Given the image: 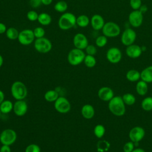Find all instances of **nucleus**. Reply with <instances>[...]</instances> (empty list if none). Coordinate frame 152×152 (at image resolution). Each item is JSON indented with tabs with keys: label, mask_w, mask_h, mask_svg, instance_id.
I'll list each match as a JSON object with an SVG mask.
<instances>
[{
	"label": "nucleus",
	"mask_w": 152,
	"mask_h": 152,
	"mask_svg": "<svg viewBox=\"0 0 152 152\" xmlns=\"http://www.w3.org/2000/svg\"><path fill=\"white\" fill-rule=\"evenodd\" d=\"M104 24V20L100 14H94L90 18L91 26L94 30L98 31L102 30Z\"/></svg>",
	"instance_id": "obj_18"
},
{
	"label": "nucleus",
	"mask_w": 152,
	"mask_h": 152,
	"mask_svg": "<svg viewBox=\"0 0 152 152\" xmlns=\"http://www.w3.org/2000/svg\"><path fill=\"white\" fill-rule=\"evenodd\" d=\"M108 102V109L113 115L122 116L125 113V104L122 99V96H114Z\"/></svg>",
	"instance_id": "obj_1"
},
{
	"label": "nucleus",
	"mask_w": 152,
	"mask_h": 152,
	"mask_svg": "<svg viewBox=\"0 0 152 152\" xmlns=\"http://www.w3.org/2000/svg\"><path fill=\"white\" fill-rule=\"evenodd\" d=\"M34 48L39 53H47L52 50V44L49 39L43 37L35 39Z\"/></svg>",
	"instance_id": "obj_5"
},
{
	"label": "nucleus",
	"mask_w": 152,
	"mask_h": 152,
	"mask_svg": "<svg viewBox=\"0 0 152 152\" xmlns=\"http://www.w3.org/2000/svg\"><path fill=\"white\" fill-rule=\"evenodd\" d=\"M83 62L85 65L88 68H93L96 64V59L93 55H86Z\"/></svg>",
	"instance_id": "obj_33"
},
{
	"label": "nucleus",
	"mask_w": 152,
	"mask_h": 152,
	"mask_svg": "<svg viewBox=\"0 0 152 152\" xmlns=\"http://www.w3.org/2000/svg\"><path fill=\"white\" fill-rule=\"evenodd\" d=\"M141 108L146 111L150 112L152 110V96H148L145 97L141 103Z\"/></svg>",
	"instance_id": "obj_29"
},
{
	"label": "nucleus",
	"mask_w": 152,
	"mask_h": 152,
	"mask_svg": "<svg viewBox=\"0 0 152 152\" xmlns=\"http://www.w3.org/2000/svg\"><path fill=\"white\" fill-rule=\"evenodd\" d=\"M125 53L129 58L135 59L141 55L142 53V50L141 47L139 45L132 44L131 45L126 46Z\"/></svg>",
	"instance_id": "obj_17"
},
{
	"label": "nucleus",
	"mask_w": 152,
	"mask_h": 152,
	"mask_svg": "<svg viewBox=\"0 0 152 152\" xmlns=\"http://www.w3.org/2000/svg\"><path fill=\"white\" fill-rule=\"evenodd\" d=\"M129 4L133 10H138L142 5L141 0H130Z\"/></svg>",
	"instance_id": "obj_39"
},
{
	"label": "nucleus",
	"mask_w": 152,
	"mask_h": 152,
	"mask_svg": "<svg viewBox=\"0 0 152 152\" xmlns=\"http://www.w3.org/2000/svg\"><path fill=\"white\" fill-rule=\"evenodd\" d=\"M4 97H5V96H4V92L0 90V104L4 100Z\"/></svg>",
	"instance_id": "obj_46"
},
{
	"label": "nucleus",
	"mask_w": 152,
	"mask_h": 152,
	"mask_svg": "<svg viewBox=\"0 0 152 152\" xmlns=\"http://www.w3.org/2000/svg\"><path fill=\"white\" fill-rule=\"evenodd\" d=\"M139 10L142 13L144 14V12H145L147 11V7L146 5H142L140 7V8L139 9Z\"/></svg>",
	"instance_id": "obj_45"
},
{
	"label": "nucleus",
	"mask_w": 152,
	"mask_h": 152,
	"mask_svg": "<svg viewBox=\"0 0 152 152\" xmlns=\"http://www.w3.org/2000/svg\"><path fill=\"white\" fill-rule=\"evenodd\" d=\"M55 110L60 113H66L71 110V104L69 100L62 96L59 97L54 103Z\"/></svg>",
	"instance_id": "obj_10"
},
{
	"label": "nucleus",
	"mask_w": 152,
	"mask_h": 152,
	"mask_svg": "<svg viewBox=\"0 0 152 152\" xmlns=\"http://www.w3.org/2000/svg\"><path fill=\"white\" fill-rule=\"evenodd\" d=\"M128 21L130 25L135 28L140 27L143 22V14L138 10H133L128 16Z\"/></svg>",
	"instance_id": "obj_13"
},
{
	"label": "nucleus",
	"mask_w": 152,
	"mask_h": 152,
	"mask_svg": "<svg viewBox=\"0 0 152 152\" xmlns=\"http://www.w3.org/2000/svg\"><path fill=\"white\" fill-rule=\"evenodd\" d=\"M105 128L102 124H97L94 128V134L97 138H102L105 134Z\"/></svg>",
	"instance_id": "obj_32"
},
{
	"label": "nucleus",
	"mask_w": 152,
	"mask_h": 152,
	"mask_svg": "<svg viewBox=\"0 0 152 152\" xmlns=\"http://www.w3.org/2000/svg\"><path fill=\"white\" fill-rule=\"evenodd\" d=\"M81 113L84 118L86 119H90L94 117L95 110L92 105L90 104H86L81 107Z\"/></svg>",
	"instance_id": "obj_19"
},
{
	"label": "nucleus",
	"mask_w": 152,
	"mask_h": 152,
	"mask_svg": "<svg viewBox=\"0 0 152 152\" xmlns=\"http://www.w3.org/2000/svg\"><path fill=\"white\" fill-rule=\"evenodd\" d=\"M7 37L11 40H15L18 39L19 31L18 30L13 27H10L7 28V30L5 32Z\"/></svg>",
	"instance_id": "obj_26"
},
{
	"label": "nucleus",
	"mask_w": 152,
	"mask_h": 152,
	"mask_svg": "<svg viewBox=\"0 0 152 152\" xmlns=\"http://www.w3.org/2000/svg\"><path fill=\"white\" fill-rule=\"evenodd\" d=\"M97 96L100 100L104 102L110 101L115 96L113 90L107 86L100 88L97 92Z\"/></svg>",
	"instance_id": "obj_15"
},
{
	"label": "nucleus",
	"mask_w": 152,
	"mask_h": 152,
	"mask_svg": "<svg viewBox=\"0 0 152 152\" xmlns=\"http://www.w3.org/2000/svg\"><path fill=\"white\" fill-rule=\"evenodd\" d=\"M26 17L28 20H29L30 21L33 22V21H37L39 14L34 10H30L27 12Z\"/></svg>",
	"instance_id": "obj_36"
},
{
	"label": "nucleus",
	"mask_w": 152,
	"mask_h": 152,
	"mask_svg": "<svg viewBox=\"0 0 152 152\" xmlns=\"http://www.w3.org/2000/svg\"><path fill=\"white\" fill-rule=\"evenodd\" d=\"M4 63V58L1 55H0V68L2 66Z\"/></svg>",
	"instance_id": "obj_48"
},
{
	"label": "nucleus",
	"mask_w": 152,
	"mask_h": 152,
	"mask_svg": "<svg viewBox=\"0 0 152 152\" xmlns=\"http://www.w3.org/2000/svg\"><path fill=\"white\" fill-rule=\"evenodd\" d=\"M90 23V19L89 17L85 15L81 14L77 17L76 19V25L80 27L84 28L87 27Z\"/></svg>",
	"instance_id": "obj_24"
},
{
	"label": "nucleus",
	"mask_w": 152,
	"mask_h": 152,
	"mask_svg": "<svg viewBox=\"0 0 152 152\" xmlns=\"http://www.w3.org/2000/svg\"><path fill=\"white\" fill-rule=\"evenodd\" d=\"M73 45L75 48L84 50L88 46V40L83 33H78L73 37Z\"/></svg>",
	"instance_id": "obj_14"
},
{
	"label": "nucleus",
	"mask_w": 152,
	"mask_h": 152,
	"mask_svg": "<svg viewBox=\"0 0 152 152\" xmlns=\"http://www.w3.org/2000/svg\"><path fill=\"white\" fill-rule=\"evenodd\" d=\"M58 97H59L58 93L54 90H50L47 91L44 95L45 99L49 102H55Z\"/></svg>",
	"instance_id": "obj_27"
},
{
	"label": "nucleus",
	"mask_w": 152,
	"mask_h": 152,
	"mask_svg": "<svg viewBox=\"0 0 152 152\" xmlns=\"http://www.w3.org/2000/svg\"><path fill=\"white\" fill-rule=\"evenodd\" d=\"M85 56L86 54L83 50L75 48L69 52L67 56V60L70 65L77 66L84 61Z\"/></svg>",
	"instance_id": "obj_4"
},
{
	"label": "nucleus",
	"mask_w": 152,
	"mask_h": 152,
	"mask_svg": "<svg viewBox=\"0 0 152 152\" xmlns=\"http://www.w3.org/2000/svg\"><path fill=\"white\" fill-rule=\"evenodd\" d=\"M102 33L107 37H115L121 33V28L119 26L113 21L105 23L102 29Z\"/></svg>",
	"instance_id": "obj_6"
},
{
	"label": "nucleus",
	"mask_w": 152,
	"mask_h": 152,
	"mask_svg": "<svg viewBox=\"0 0 152 152\" xmlns=\"http://www.w3.org/2000/svg\"><path fill=\"white\" fill-rule=\"evenodd\" d=\"M76 19L77 17L73 13L65 12L60 16L58 20V27L62 30H68L76 25Z\"/></svg>",
	"instance_id": "obj_2"
},
{
	"label": "nucleus",
	"mask_w": 152,
	"mask_h": 152,
	"mask_svg": "<svg viewBox=\"0 0 152 152\" xmlns=\"http://www.w3.org/2000/svg\"><path fill=\"white\" fill-rule=\"evenodd\" d=\"M14 104L9 100H4L0 104V111L2 113L7 114L13 110Z\"/></svg>",
	"instance_id": "obj_25"
},
{
	"label": "nucleus",
	"mask_w": 152,
	"mask_h": 152,
	"mask_svg": "<svg viewBox=\"0 0 152 152\" xmlns=\"http://www.w3.org/2000/svg\"><path fill=\"white\" fill-rule=\"evenodd\" d=\"M29 3L30 6L33 8H38L42 4L41 0H30Z\"/></svg>",
	"instance_id": "obj_41"
},
{
	"label": "nucleus",
	"mask_w": 152,
	"mask_h": 152,
	"mask_svg": "<svg viewBox=\"0 0 152 152\" xmlns=\"http://www.w3.org/2000/svg\"><path fill=\"white\" fill-rule=\"evenodd\" d=\"M96 147L97 152H106L109 150L110 144L107 140H100L97 142Z\"/></svg>",
	"instance_id": "obj_28"
},
{
	"label": "nucleus",
	"mask_w": 152,
	"mask_h": 152,
	"mask_svg": "<svg viewBox=\"0 0 152 152\" xmlns=\"http://www.w3.org/2000/svg\"><path fill=\"white\" fill-rule=\"evenodd\" d=\"M107 43V37L105 36L101 35L98 36L95 40V44L99 48H103Z\"/></svg>",
	"instance_id": "obj_34"
},
{
	"label": "nucleus",
	"mask_w": 152,
	"mask_h": 152,
	"mask_svg": "<svg viewBox=\"0 0 152 152\" xmlns=\"http://www.w3.org/2000/svg\"><path fill=\"white\" fill-rule=\"evenodd\" d=\"M68 9V4L64 1H59L54 5V10L61 13H64Z\"/></svg>",
	"instance_id": "obj_31"
},
{
	"label": "nucleus",
	"mask_w": 152,
	"mask_h": 152,
	"mask_svg": "<svg viewBox=\"0 0 152 152\" xmlns=\"http://www.w3.org/2000/svg\"><path fill=\"white\" fill-rule=\"evenodd\" d=\"M126 78L131 82L138 81L141 79L140 72L134 69H129L126 73Z\"/></svg>",
	"instance_id": "obj_22"
},
{
	"label": "nucleus",
	"mask_w": 152,
	"mask_h": 152,
	"mask_svg": "<svg viewBox=\"0 0 152 152\" xmlns=\"http://www.w3.org/2000/svg\"><path fill=\"white\" fill-rule=\"evenodd\" d=\"M41 2H42V4L45 6H48L52 3L53 0H41Z\"/></svg>",
	"instance_id": "obj_44"
},
{
	"label": "nucleus",
	"mask_w": 152,
	"mask_h": 152,
	"mask_svg": "<svg viewBox=\"0 0 152 152\" xmlns=\"http://www.w3.org/2000/svg\"><path fill=\"white\" fill-rule=\"evenodd\" d=\"M145 134V132L143 128L140 126H135L130 129L128 137L130 141L134 143H139L144 138Z\"/></svg>",
	"instance_id": "obj_11"
},
{
	"label": "nucleus",
	"mask_w": 152,
	"mask_h": 152,
	"mask_svg": "<svg viewBox=\"0 0 152 152\" xmlns=\"http://www.w3.org/2000/svg\"><path fill=\"white\" fill-rule=\"evenodd\" d=\"M122 99L124 103L125 104V105H128V106L133 105L136 102V98L134 96V95L129 93H125L122 96Z\"/></svg>",
	"instance_id": "obj_30"
},
{
	"label": "nucleus",
	"mask_w": 152,
	"mask_h": 152,
	"mask_svg": "<svg viewBox=\"0 0 152 152\" xmlns=\"http://www.w3.org/2000/svg\"><path fill=\"white\" fill-rule=\"evenodd\" d=\"M135 90L140 96H145L148 91V83L141 80H139L136 84Z\"/></svg>",
	"instance_id": "obj_21"
},
{
	"label": "nucleus",
	"mask_w": 152,
	"mask_h": 152,
	"mask_svg": "<svg viewBox=\"0 0 152 152\" xmlns=\"http://www.w3.org/2000/svg\"><path fill=\"white\" fill-rule=\"evenodd\" d=\"M135 144L134 143L131 141H128L123 146V151L124 152H132L133 150L135 148Z\"/></svg>",
	"instance_id": "obj_38"
},
{
	"label": "nucleus",
	"mask_w": 152,
	"mask_h": 152,
	"mask_svg": "<svg viewBox=\"0 0 152 152\" xmlns=\"http://www.w3.org/2000/svg\"><path fill=\"white\" fill-rule=\"evenodd\" d=\"M132 152H145V150L141 148H136L133 150Z\"/></svg>",
	"instance_id": "obj_47"
},
{
	"label": "nucleus",
	"mask_w": 152,
	"mask_h": 152,
	"mask_svg": "<svg viewBox=\"0 0 152 152\" xmlns=\"http://www.w3.org/2000/svg\"><path fill=\"white\" fill-rule=\"evenodd\" d=\"M141 80L147 83H152V65L145 68L140 72Z\"/></svg>",
	"instance_id": "obj_20"
},
{
	"label": "nucleus",
	"mask_w": 152,
	"mask_h": 152,
	"mask_svg": "<svg viewBox=\"0 0 152 152\" xmlns=\"http://www.w3.org/2000/svg\"><path fill=\"white\" fill-rule=\"evenodd\" d=\"M136 38L137 33L135 31L131 28H125L122 33L121 41L124 45L128 46L134 44Z\"/></svg>",
	"instance_id": "obj_9"
},
{
	"label": "nucleus",
	"mask_w": 152,
	"mask_h": 152,
	"mask_svg": "<svg viewBox=\"0 0 152 152\" xmlns=\"http://www.w3.org/2000/svg\"><path fill=\"white\" fill-rule=\"evenodd\" d=\"M106 59L112 64H118L122 59V52L117 47H111L106 52Z\"/></svg>",
	"instance_id": "obj_12"
},
{
	"label": "nucleus",
	"mask_w": 152,
	"mask_h": 152,
	"mask_svg": "<svg viewBox=\"0 0 152 152\" xmlns=\"http://www.w3.org/2000/svg\"><path fill=\"white\" fill-rule=\"evenodd\" d=\"M7 30V27L6 25L3 23L0 22V34L5 33Z\"/></svg>",
	"instance_id": "obj_43"
},
{
	"label": "nucleus",
	"mask_w": 152,
	"mask_h": 152,
	"mask_svg": "<svg viewBox=\"0 0 152 152\" xmlns=\"http://www.w3.org/2000/svg\"><path fill=\"white\" fill-rule=\"evenodd\" d=\"M37 21L42 25L44 26H47L50 25L52 22V17L47 12H41L39 14V17Z\"/></svg>",
	"instance_id": "obj_23"
},
{
	"label": "nucleus",
	"mask_w": 152,
	"mask_h": 152,
	"mask_svg": "<svg viewBox=\"0 0 152 152\" xmlns=\"http://www.w3.org/2000/svg\"><path fill=\"white\" fill-rule=\"evenodd\" d=\"M11 93L12 97L17 100H24L27 96L26 86L20 81L14 82L11 87Z\"/></svg>",
	"instance_id": "obj_3"
},
{
	"label": "nucleus",
	"mask_w": 152,
	"mask_h": 152,
	"mask_svg": "<svg viewBox=\"0 0 152 152\" xmlns=\"http://www.w3.org/2000/svg\"><path fill=\"white\" fill-rule=\"evenodd\" d=\"M85 50L87 55L94 56L97 53V48L93 45H88Z\"/></svg>",
	"instance_id": "obj_40"
},
{
	"label": "nucleus",
	"mask_w": 152,
	"mask_h": 152,
	"mask_svg": "<svg viewBox=\"0 0 152 152\" xmlns=\"http://www.w3.org/2000/svg\"><path fill=\"white\" fill-rule=\"evenodd\" d=\"M28 106L24 100H17L13 106V111L18 116H24L27 112Z\"/></svg>",
	"instance_id": "obj_16"
},
{
	"label": "nucleus",
	"mask_w": 152,
	"mask_h": 152,
	"mask_svg": "<svg viewBox=\"0 0 152 152\" xmlns=\"http://www.w3.org/2000/svg\"><path fill=\"white\" fill-rule=\"evenodd\" d=\"M25 152H41V148L37 144H30L26 147Z\"/></svg>",
	"instance_id": "obj_37"
},
{
	"label": "nucleus",
	"mask_w": 152,
	"mask_h": 152,
	"mask_svg": "<svg viewBox=\"0 0 152 152\" xmlns=\"http://www.w3.org/2000/svg\"><path fill=\"white\" fill-rule=\"evenodd\" d=\"M33 31L36 39L43 37L45 35V30L42 27H37Z\"/></svg>",
	"instance_id": "obj_35"
},
{
	"label": "nucleus",
	"mask_w": 152,
	"mask_h": 152,
	"mask_svg": "<svg viewBox=\"0 0 152 152\" xmlns=\"http://www.w3.org/2000/svg\"><path fill=\"white\" fill-rule=\"evenodd\" d=\"M36 38L33 31L29 28H26L19 32L18 41L23 46H28L33 43Z\"/></svg>",
	"instance_id": "obj_8"
},
{
	"label": "nucleus",
	"mask_w": 152,
	"mask_h": 152,
	"mask_svg": "<svg viewBox=\"0 0 152 152\" xmlns=\"http://www.w3.org/2000/svg\"><path fill=\"white\" fill-rule=\"evenodd\" d=\"M10 145H2L0 148V152H11Z\"/></svg>",
	"instance_id": "obj_42"
},
{
	"label": "nucleus",
	"mask_w": 152,
	"mask_h": 152,
	"mask_svg": "<svg viewBox=\"0 0 152 152\" xmlns=\"http://www.w3.org/2000/svg\"><path fill=\"white\" fill-rule=\"evenodd\" d=\"M16 132L12 129H5L0 134V142L2 145H11L17 140Z\"/></svg>",
	"instance_id": "obj_7"
},
{
	"label": "nucleus",
	"mask_w": 152,
	"mask_h": 152,
	"mask_svg": "<svg viewBox=\"0 0 152 152\" xmlns=\"http://www.w3.org/2000/svg\"><path fill=\"white\" fill-rule=\"evenodd\" d=\"M1 111H0V116H1Z\"/></svg>",
	"instance_id": "obj_49"
}]
</instances>
